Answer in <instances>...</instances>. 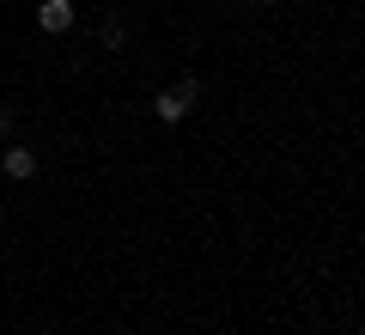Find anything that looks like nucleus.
Wrapping results in <instances>:
<instances>
[{"label": "nucleus", "instance_id": "obj_1", "mask_svg": "<svg viewBox=\"0 0 365 335\" xmlns=\"http://www.w3.org/2000/svg\"><path fill=\"white\" fill-rule=\"evenodd\" d=\"M195 79H182V86H165V91H158V104H153V110H158V122H182V116H189V110H195Z\"/></svg>", "mask_w": 365, "mask_h": 335}, {"label": "nucleus", "instance_id": "obj_2", "mask_svg": "<svg viewBox=\"0 0 365 335\" xmlns=\"http://www.w3.org/2000/svg\"><path fill=\"white\" fill-rule=\"evenodd\" d=\"M37 25L49 31V37H61V31L73 25V0H43V6H37Z\"/></svg>", "mask_w": 365, "mask_h": 335}, {"label": "nucleus", "instance_id": "obj_3", "mask_svg": "<svg viewBox=\"0 0 365 335\" xmlns=\"http://www.w3.org/2000/svg\"><path fill=\"white\" fill-rule=\"evenodd\" d=\"M0 165H6V177H37V153H31V146H6V159H0Z\"/></svg>", "mask_w": 365, "mask_h": 335}, {"label": "nucleus", "instance_id": "obj_4", "mask_svg": "<svg viewBox=\"0 0 365 335\" xmlns=\"http://www.w3.org/2000/svg\"><path fill=\"white\" fill-rule=\"evenodd\" d=\"M6 129H13V110H6V104H0V134H6Z\"/></svg>", "mask_w": 365, "mask_h": 335}, {"label": "nucleus", "instance_id": "obj_5", "mask_svg": "<svg viewBox=\"0 0 365 335\" xmlns=\"http://www.w3.org/2000/svg\"><path fill=\"white\" fill-rule=\"evenodd\" d=\"M256 6H274V0H256Z\"/></svg>", "mask_w": 365, "mask_h": 335}]
</instances>
